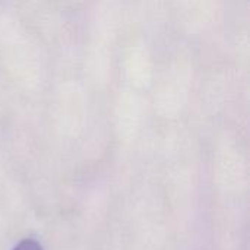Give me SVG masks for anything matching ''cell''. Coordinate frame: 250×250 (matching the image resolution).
<instances>
[{
	"label": "cell",
	"instance_id": "cell-1",
	"mask_svg": "<svg viewBox=\"0 0 250 250\" xmlns=\"http://www.w3.org/2000/svg\"><path fill=\"white\" fill-rule=\"evenodd\" d=\"M13 250H42L41 248V245L40 243H37L35 240H32V239H25V240H22L19 245H16Z\"/></svg>",
	"mask_w": 250,
	"mask_h": 250
}]
</instances>
